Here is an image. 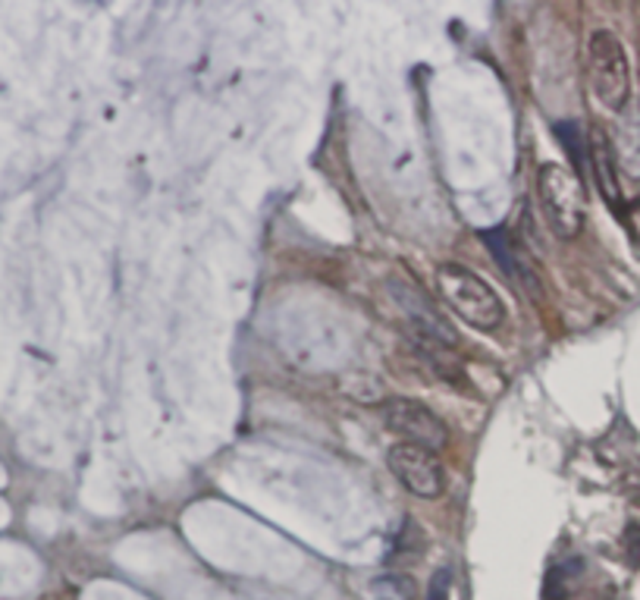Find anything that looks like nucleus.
Returning a JSON list of instances; mask_svg holds the SVG:
<instances>
[{"instance_id":"6","label":"nucleus","mask_w":640,"mask_h":600,"mask_svg":"<svg viewBox=\"0 0 640 600\" xmlns=\"http://www.w3.org/2000/svg\"><path fill=\"white\" fill-rule=\"evenodd\" d=\"M590 167H593V177L597 186L603 192L606 204L612 211H622V186H619V158H616V146L609 142L603 129H593L590 132Z\"/></svg>"},{"instance_id":"4","label":"nucleus","mask_w":640,"mask_h":600,"mask_svg":"<svg viewBox=\"0 0 640 600\" xmlns=\"http://www.w3.org/2000/svg\"><path fill=\"white\" fill-rule=\"evenodd\" d=\"M383 421L392 434L402 437V443H414V447H424V450H443L446 440V424L440 416H433L424 402L406 400V397H392L383 402Z\"/></svg>"},{"instance_id":"5","label":"nucleus","mask_w":640,"mask_h":600,"mask_svg":"<svg viewBox=\"0 0 640 600\" xmlns=\"http://www.w3.org/2000/svg\"><path fill=\"white\" fill-rule=\"evenodd\" d=\"M387 462H390V472L402 481V488L414 493V497L433 500V497L443 493V462L433 450L414 447V443H396L387 453Z\"/></svg>"},{"instance_id":"11","label":"nucleus","mask_w":640,"mask_h":600,"mask_svg":"<svg viewBox=\"0 0 640 600\" xmlns=\"http://www.w3.org/2000/svg\"><path fill=\"white\" fill-rule=\"evenodd\" d=\"M449 591H452V569L443 566V569H437V572H433V579H430V588H427L424 600H449Z\"/></svg>"},{"instance_id":"7","label":"nucleus","mask_w":640,"mask_h":600,"mask_svg":"<svg viewBox=\"0 0 640 600\" xmlns=\"http://www.w3.org/2000/svg\"><path fill=\"white\" fill-rule=\"evenodd\" d=\"M556 136H559V142L566 146L571 158V170L581 177V170L587 167V158H590V146L584 142V129L578 120H566V123H556Z\"/></svg>"},{"instance_id":"9","label":"nucleus","mask_w":640,"mask_h":600,"mask_svg":"<svg viewBox=\"0 0 640 600\" xmlns=\"http://www.w3.org/2000/svg\"><path fill=\"white\" fill-rule=\"evenodd\" d=\"M368 594H371L368 600H414V582L402 572H387V576L373 579Z\"/></svg>"},{"instance_id":"3","label":"nucleus","mask_w":640,"mask_h":600,"mask_svg":"<svg viewBox=\"0 0 640 600\" xmlns=\"http://www.w3.org/2000/svg\"><path fill=\"white\" fill-rule=\"evenodd\" d=\"M587 76L600 104L622 113L631 101V67L622 41L609 29H597L587 41Z\"/></svg>"},{"instance_id":"12","label":"nucleus","mask_w":640,"mask_h":600,"mask_svg":"<svg viewBox=\"0 0 640 600\" xmlns=\"http://www.w3.org/2000/svg\"><path fill=\"white\" fill-rule=\"evenodd\" d=\"M638 51H640V44H638Z\"/></svg>"},{"instance_id":"10","label":"nucleus","mask_w":640,"mask_h":600,"mask_svg":"<svg viewBox=\"0 0 640 600\" xmlns=\"http://www.w3.org/2000/svg\"><path fill=\"white\" fill-rule=\"evenodd\" d=\"M480 239L487 242V249H490V256L497 258L499 268L506 277H516V258L509 256V242H506V230L499 227V230H490V233H480Z\"/></svg>"},{"instance_id":"8","label":"nucleus","mask_w":640,"mask_h":600,"mask_svg":"<svg viewBox=\"0 0 640 600\" xmlns=\"http://www.w3.org/2000/svg\"><path fill=\"white\" fill-rule=\"evenodd\" d=\"M619 164L631 173L640 177V117H628L619 132Z\"/></svg>"},{"instance_id":"2","label":"nucleus","mask_w":640,"mask_h":600,"mask_svg":"<svg viewBox=\"0 0 640 600\" xmlns=\"http://www.w3.org/2000/svg\"><path fill=\"white\" fill-rule=\"evenodd\" d=\"M540 204L550 230L559 239H574L584 230L587 196L581 177L562 164H543L537 173Z\"/></svg>"},{"instance_id":"1","label":"nucleus","mask_w":640,"mask_h":600,"mask_svg":"<svg viewBox=\"0 0 640 600\" xmlns=\"http://www.w3.org/2000/svg\"><path fill=\"white\" fill-rule=\"evenodd\" d=\"M437 290L449 309L456 311L462 321L478 330H497L506 321V309L493 287L480 277L468 271L464 264H440L437 268Z\"/></svg>"}]
</instances>
